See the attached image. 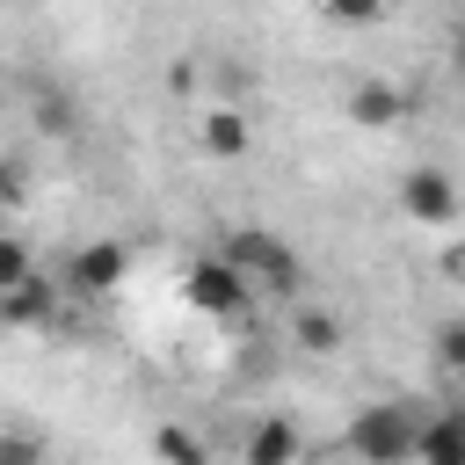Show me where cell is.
I'll return each instance as SVG.
<instances>
[{"mask_svg": "<svg viewBox=\"0 0 465 465\" xmlns=\"http://www.w3.org/2000/svg\"><path fill=\"white\" fill-rule=\"evenodd\" d=\"M421 407L414 400H371V407H356L349 414V458L356 465H414V450H421Z\"/></svg>", "mask_w": 465, "mask_h": 465, "instance_id": "obj_1", "label": "cell"}, {"mask_svg": "<svg viewBox=\"0 0 465 465\" xmlns=\"http://www.w3.org/2000/svg\"><path fill=\"white\" fill-rule=\"evenodd\" d=\"M218 254H225V262H240V269L254 276V291H276V298H291V291L305 283V262H298V247H291V240H276L269 225H225V232H218Z\"/></svg>", "mask_w": 465, "mask_h": 465, "instance_id": "obj_2", "label": "cell"}, {"mask_svg": "<svg viewBox=\"0 0 465 465\" xmlns=\"http://www.w3.org/2000/svg\"><path fill=\"white\" fill-rule=\"evenodd\" d=\"M182 298H189V312H203V320H240L247 298H254V276L211 247V254H196V262L182 269Z\"/></svg>", "mask_w": 465, "mask_h": 465, "instance_id": "obj_3", "label": "cell"}, {"mask_svg": "<svg viewBox=\"0 0 465 465\" xmlns=\"http://www.w3.org/2000/svg\"><path fill=\"white\" fill-rule=\"evenodd\" d=\"M400 211H407L414 225H458V218H465V189H458L450 167L414 160V167L400 174Z\"/></svg>", "mask_w": 465, "mask_h": 465, "instance_id": "obj_4", "label": "cell"}, {"mask_svg": "<svg viewBox=\"0 0 465 465\" xmlns=\"http://www.w3.org/2000/svg\"><path fill=\"white\" fill-rule=\"evenodd\" d=\"M124 276H131V247L109 240V232H102V240H80V247L65 254V291H73V298H109Z\"/></svg>", "mask_w": 465, "mask_h": 465, "instance_id": "obj_5", "label": "cell"}, {"mask_svg": "<svg viewBox=\"0 0 465 465\" xmlns=\"http://www.w3.org/2000/svg\"><path fill=\"white\" fill-rule=\"evenodd\" d=\"M341 109H349L356 131H392V124L407 116V87H392V80H356V87L341 94Z\"/></svg>", "mask_w": 465, "mask_h": 465, "instance_id": "obj_6", "label": "cell"}, {"mask_svg": "<svg viewBox=\"0 0 465 465\" xmlns=\"http://www.w3.org/2000/svg\"><path fill=\"white\" fill-rule=\"evenodd\" d=\"M298 458H305V436L291 414H262L240 443V465H298Z\"/></svg>", "mask_w": 465, "mask_h": 465, "instance_id": "obj_7", "label": "cell"}, {"mask_svg": "<svg viewBox=\"0 0 465 465\" xmlns=\"http://www.w3.org/2000/svg\"><path fill=\"white\" fill-rule=\"evenodd\" d=\"M196 138H203V153H211V160H240V153L254 145V124H247V109H240V102H218V109H203V116H196Z\"/></svg>", "mask_w": 465, "mask_h": 465, "instance_id": "obj_8", "label": "cell"}, {"mask_svg": "<svg viewBox=\"0 0 465 465\" xmlns=\"http://www.w3.org/2000/svg\"><path fill=\"white\" fill-rule=\"evenodd\" d=\"M414 465H465V407H436V414L421 421Z\"/></svg>", "mask_w": 465, "mask_h": 465, "instance_id": "obj_9", "label": "cell"}, {"mask_svg": "<svg viewBox=\"0 0 465 465\" xmlns=\"http://www.w3.org/2000/svg\"><path fill=\"white\" fill-rule=\"evenodd\" d=\"M291 349L334 356V349H341V320H334L327 305H298V298H291Z\"/></svg>", "mask_w": 465, "mask_h": 465, "instance_id": "obj_10", "label": "cell"}, {"mask_svg": "<svg viewBox=\"0 0 465 465\" xmlns=\"http://www.w3.org/2000/svg\"><path fill=\"white\" fill-rule=\"evenodd\" d=\"M153 458H160V465H211V443H203L189 421H160V429H153Z\"/></svg>", "mask_w": 465, "mask_h": 465, "instance_id": "obj_11", "label": "cell"}, {"mask_svg": "<svg viewBox=\"0 0 465 465\" xmlns=\"http://www.w3.org/2000/svg\"><path fill=\"white\" fill-rule=\"evenodd\" d=\"M429 349H436V363H443L450 378H465V312H458V320H436Z\"/></svg>", "mask_w": 465, "mask_h": 465, "instance_id": "obj_12", "label": "cell"}, {"mask_svg": "<svg viewBox=\"0 0 465 465\" xmlns=\"http://www.w3.org/2000/svg\"><path fill=\"white\" fill-rule=\"evenodd\" d=\"M320 7V22H334V29H371L378 15H385V0H312Z\"/></svg>", "mask_w": 465, "mask_h": 465, "instance_id": "obj_13", "label": "cell"}, {"mask_svg": "<svg viewBox=\"0 0 465 465\" xmlns=\"http://www.w3.org/2000/svg\"><path fill=\"white\" fill-rule=\"evenodd\" d=\"M44 312H51V283H36V276H29L22 291H7V320H15V327H36Z\"/></svg>", "mask_w": 465, "mask_h": 465, "instance_id": "obj_14", "label": "cell"}, {"mask_svg": "<svg viewBox=\"0 0 465 465\" xmlns=\"http://www.w3.org/2000/svg\"><path fill=\"white\" fill-rule=\"evenodd\" d=\"M22 283H29V240L7 232L0 240V291H22Z\"/></svg>", "mask_w": 465, "mask_h": 465, "instance_id": "obj_15", "label": "cell"}, {"mask_svg": "<svg viewBox=\"0 0 465 465\" xmlns=\"http://www.w3.org/2000/svg\"><path fill=\"white\" fill-rule=\"evenodd\" d=\"M44 450H36V436H22V429H7L0 436V465H36Z\"/></svg>", "mask_w": 465, "mask_h": 465, "instance_id": "obj_16", "label": "cell"}, {"mask_svg": "<svg viewBox=\"0 0 465 465\" xmlns=\"http://www.w3.org/2000/svg\"><path fill=\"white\" fill-rule=\"evenodd\" d=\"M450 58H458V65H465V22H458V36H450Z\"/></svg>", "mask_w": 465, "mask_h": 465, "instance_id": "obj_17", "label": "cell"}, {"mask_svg": "<svg viewBox=\"0 0 465 465\" xmlns=\"http://www.w3.org/2000/svg\"><path fill=\"white\" fill-rule=\"evenodd\" d=\"M458 283H465V276H458Z\"/></svg>", "mask_w": 465, "mask_h": 465, "instance_id": "obj_18", "label": "cell"}]
</instances>
